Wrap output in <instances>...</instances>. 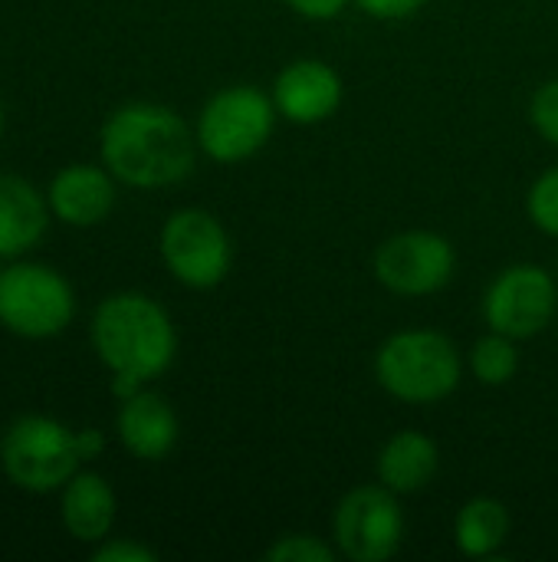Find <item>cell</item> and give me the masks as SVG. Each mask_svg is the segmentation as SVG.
<instances>
[{"instance_id":"1","label":"cell","mask_w":558,"mask_h":562,"mask_svg":"<svg viewBox=\"0 0 558 562\" xmlns=\"http://www.w3.org/2000/svg\"><path fill=\"white\" fill-rule=\"evenodd\" d=\"M194 148L197 135L187 122L158 102L118 105L99 132L102 165L115 181L141 191L184 181L194 168Z\"/></svg>"},{"instance_id":"2","label":"cell","mask_w":558,"mask_h":562,"mask_svg":"<svg viewBox=\"0 0 558 562\" xmlns=\"http://www.w3.org/2000/svg\"><path fill=\"white\" fill-rule=\"evenodd\" d=\"M95 359L112 375L151 382L164 375L178 356V329L168 310L135 290L105 296L89 323Z\"/></svg>"},{"instance_id":"3","label":"cell","mask_w":558,"mask_h":562,"mask_svg":"<svg viewBox=\"0 0 558 562\" xmlns=\"http://www.w3.org/2000/svg\"><path fill=\"white\" fill-rule=\"evenodd\" d=\"M460 352L434 329H405L375 352L378 385L408 405H434L460 385Z\"/></svg>"},{"instance_id":"4","label":"cell","mask_w":558,"mask_h":562,"mask_svg":"<svg viewBox=\"0 0 558 562\" xmlns=\"http://www.w3.org/2000/svg\"><path fill=\"white\" fill-rule=\"evenodd\" d=\"M76 428L49 415H20L0 435L3 477L23 494H59L79 471Z\"/></svg>"},{"instance_id":"5","label":"cell","mask_w":558,"mask_h":562,"mask_svg":"<svg viewBox=\"0 0 558 562\" xmlns=\"http://www.w3.org/2000/svg\"><path fill=\"white\" fill-rule=\"evenodd\" d=\"M76 316L69 280L36 260H10L0 267V326L20 339L39 342L66 333Z\"/></svg>"},{"instance_id":"6","label":"cell","mask_w":558,"mask_h":562,"mask_svg":"<svg viewBox=\"0 0 558 562\" xmlns=\"http://www.w3.org/2000/svg\"><path fill=\"white\" fill-rule=\"evenodd\" d=\"M273 122V95L257 86H227L214 92L197 115V148L220 165L243 161L266 145Z\"/></svg>"},{"instance_id":"7","label":"cell","mask_w":558,"mask_h":562,"mask_svg":"<svg viewBox=\"0 0 558 562\" xmlns=\"http://www.w3.org/2000/svg\"><path fill=\"white\" fill-rule=\"evenodd\" d=\"M168 273L191 290H214L234 267V247L224 224L204 207L174 211L158 237Z\"/></svg>"},{"instance_id":"8","label":"cell","mask_w":558,"mask_h":562,"mask_svg":"<svg viewBox=\"0 0 558 562\" xmlns=\"http://www.w3.org/2000/svg\"><path fill=\"white\" fill-rule=\"evenodd\" d=\"M335 550L352 562L391 560L405 540V517L398 494L385 484H365L349 491L332 517Z\"/></svg>"},{"instance_id":"9","label":"cell","mask_w":558,"mask_h":562,"mask_svg":"<svg viewBox=\"0 0 558 562\" xmlns=\"http://www.w3.org/2000/svg\"><path fill=\"white\" fill-rule=\"evenodd\" d=\"M556 280L539 263L506 267L483 296V319L510 339L539 336L556 316Z\"/></svg>"},{"instance_id":"10","label":"cell","mask_w":558,"mask_h":562,"mask_svg":"<svg viewBox=\"0 0 558 562\" xmlns=\"http://www.w3.org/2000/svg\"><path fill=\"white\" fill-rule=\"evenodd\" d=\"M457 270L454 244L434 231H405L375 250V277L398 296H428L451 283Z\"/></svg>"},{"instance_id":"11","label":"cell","mask_w":558,"mask_h":562,"mask_svg":"<svg viewBox=\"0 0 558 562\" xmlns=\"http://www.w3.org/2000/svg\"><path fill=\"white\" fill-rule=\"evenodd\" d=\"M49 214L66 227H95L115 207V175L105 165L76 161L59 168L46 184Z\"/></svg>"},{"instance_id":"12","label":"cell","mask_w":558,"mask_h":562,"mask_svg":"<svg viewBox=\"0 0 558 562\" xmlns=\"http://www.w3.org/2000/svg\"><path fill=\"white\" fill-rule=\"evenodd\" d=\"M342 76L322 59H296L273 82V105L293 125H319L342 105Z\"/></svg>"},{"instance_id":"13","label":"cell","mask_w":558,"mask_h":562,"mask_svg":"<svg viewBox=\"0 0 558 562\" xmlns=\"http://www.w3.org/2000/svg\"><path fill=\"white\" fill-rule=\"evenodd\" d=\"M115 435L122 441V448L138 458V461H164L181 435L178 415L168 405V398H161L158 392H135L132 398L118 402V415H115Z\"/></svg>"},{"instance_id":"14","label":"cell","mask_w":558,"mask_h":562,"mask_svg":"<svg viewBox=\"0 0 558 562\" xmlns=\"http://www.w3.org/2000/svg\"><path fill=\"white\" fill-rule=\"evenodd\" d=\"M115 514V491L95 471H76L59 491V524L76 543L95 547L105 537H112Z\"/></svg>"},{"instance_id":"15","label":"cell","mask_w":558,"mask_h":562,"mask_svg":"<svg viewBox=\"0 0 558 562\" xmlns=\"http://www.w3.org/2000/svg\"><path fill=\"white\" fill-rule=\"evenodd\" d=\"M46 194L20 178L0 171V260H16L30 254L49 227Z\"/></svg>"},{"instance_id":"16","label":"cell","mask_w":558,"mask_h":562,"mask_svg":"<svg viewBox=\"0 0 558 562\" xmlns=\"http://www.w3.org/2000/svg\"><path fill=\"white\" fill-rule=\"evenodd\" d=\"M437 464H441L437 445L424 431L408 428L385 441V448L378 451L375 471H378V484H385L388 491L405 497V494L424 491L434 481Z\"/></svg>"},{"instance_id":"17","label":"cell","mask_w":558,"mask_h":562,"mask_svg":"<svg viewBox=\"0 0 558 562\" xmlns=\"http://www.w3.org/2000/svg\"><path fill=\"white\" fill-rule=\"evenodd\" d=\"M510 537V510L493 497L467 501L454 517V543L470 560L493 557Z\"/></svg>"},{"instance_id":"18","label":"cell","mask_w":558,"mask_h":562,"mask_svg":"<svg viewBox=\"0 0 558 562\" xmlns=\"http://www.w3.org/2000/svg\"><path fill=\"white\" fill-rule=\"evenodd\" d=\"M470 369H474L477 382H483L490 389H500V385L513 382L516 372H520L516 339L490 329V336H483V339L474 342V349H470Z\"/></svg>"},{"instance_id":"19","label":"cell","mask_w":558,"mask_h":562,"mask_svg":"<svg viewBox=\"0 0 558 562\" xmlns=\"http://www.w3.org/2000/svg\"><path fill=\"white\" fill-rule=\"evenodd\" d=\"M526 207H529L533 224L543 234L558 237V168H549L546 175L536 178V184L529 188Z\"/></svg>"},{"instance_id":"20","label":"cell","mask_w":558,"mask_h":562,"mask_svg":"<svg viewBox=\"0 0 558 562\" xmlns=\"http://www.w3.org/2000/svg\"><path fill=\"white\" fill-rule=\"evenodd\" d=\"M335 557L339 550H332L312 533H286L266 550L270 562H335Z\"/></svg>"},{"instance_id":"21","label":"cell","mask_w":558,"mask_h":562,"mask_svg":"<svg viewBox=\"0 0 558 562\" xmlns=\"http://www.w3.org/2000/svg\"><path fill=\"white\" fill-rule=\"evenodd\" d=\"M529 119L546 142L558 145V79H549L536 89L533 105H529Z\"/></svg>"},{"instance_id":"22","label":"cell","mask_w":558,"mask_h":562,"mask_svg":"<svg viewBox=\"0 0 558 562\" xmlns=\"http://www.w3.org/2000/svg\"><path fill=\"white\" fill-rule=\"evenodd\" d=\"M158 553L145 543L135 540H118V537H105L102 543L92 547V562H155Z\"/></svg>"},{"instance_id":"23","label":"cell","mask_w":558,"mask_h":562,"mask_svg":"<svg viewBox=\"0 0 558 562\" xmlns=\"http://www.w3.org/2000/svg\"><path fill=\"white\" fill-rule=\"evenodd\" d=\"M368 16L375 20H408L414 16L428 0H355Z\"/></svg>"},{"instance_id":"24","label":"cell","mask_w":558,"mask_h":562,"mask_svg":"<svg viewBox=\"0 0 558 562\" xmlns=\"http://www.w3.org/2000/svg\"><path fill=\"white\" fill-rule=\"evenodd\" d=\"M345 3L349 0H286V7L306 20H335L345 10Z\"/></svg>"},{"instance_id":"25","label":"cell","mask_w":558,"mask_h":562,"mask_svg":"<svg viewBox=\"0 0 558 562\" xmlns=\"http://www.w3.org/2000/svg\"><path fill=\"white\" fill-rule=\"evenodd\" d=\"M76 451L86 461H95L105 451V435L99 428H76Z\"/></svg>"},{"instance_id":"26","label":"cell","mask_w":558,"mask_h":562,"mask_svg":"<svg viewBox=\"0 0 558 562\" xmlns=\"http://www.w3.org/2000/svg\"><path fill=\"white\" fill-rule=\"evenodd\" d=\"M0 135H3V102H0Z\"/></svg>"}]
</instances>
